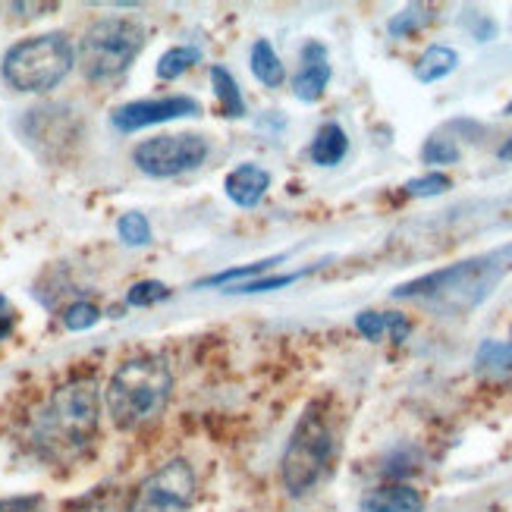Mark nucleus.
I'll use <instances>...</instances> for the list:
<instances>
[{
    "instance_id": "0eeeda50",
    "label": "nucleus",
    "mask_w": 512,
    "mask_h": 512,
    "mask_svg": "<svg viewBox=\"0 0 512 512\" xmlns=\"http://www.w3.org/2000/svg\"><path fill=\"white\" fill-rule=\"evenodd\" d=\"M208 158V142L192 132H173V136H154L132 148V161L145 176L170 180V176L189 173L202 167Z\"/></svg>"
},
{
    "instance_id": "a211bd4d",
    "label": "nucleus",
    "mask_w": 512,
    "mask_h": 512,
    "mask_svg": "<svg viewBox=\"0 0 512 512\" xmlns=\"http://www.w3.org/2000/svg\"><path fill=\"white\" fill-rule=\"evenodd\" d=\"M315 267H305V271H293V274H277V277H258V280H246V283H236V286H227L224 293H233V296H255V293H274V289H283V286H293L296 280H302L305 274H311Z\"/></svg>"
},
{
    "instance_id": "9b49d317",
    "label": "nucleus",
    "mask_w": 512,
    "mask_h": 512,
    "mask_svg": "<svg viewBox=\"0 0 512 512\" xmlns=\"http://www.w3.org/2000/svg\"><path fill=\"white\" fill-rule=\"evenodd\" d=\"M267 186H271V173L258 164H239L236 170L227 173V180H224L230 202L239 208H255L264 198Z\"/></svg>"
},
{
    "instance_id": "6e6552de",
    "label": "nucleus",
    "mask_w": 512,
    "mask_h": 512,
    "mask_svg": "<svg viewBox=\"0 0 512 512\" xmlns=\"http://www.w3.org/2000/svg\"><path fill=\"white\" fill-rule=\"evenodd\" d=\"M195 497V472L186 459H170L132 494L126 512H186Z\"/></svg>"
},
{
    "instance_id": "7c9ffc66",
    "label": "nucleus",
    "mask_w": 512,
    "mask_h": 512,
    "mask_svg": "<svg viewBox=\"0 0 512 512\" xmlns=\"http://www.w3.org/2000/svg\"><path fill=\"white\" fill-rule=\"evenodd\" d=\"M73 509H79V512H114V506L107 503V494H95V497H85V500H79Z\"/></svg>"
},
{
    "instance_id": "c756f323",
    "label": "nucleus",
    "mask_w": 512,
    "mask_h": 512,
    "mask_svg": "<svg viewBox=\"0 0 512 512\" xmlns=\"http://www.w3.org/2000/svg\"><path fill=\"white\" fill-rule=\"evenodd\" d=\"M16 324V315H13V305L7 296H0V340H7L10 337V330Z\"/></svg>"
},
{
    "instance_id": "9d476101",
    "label": "nucleus",
    "mask_w": 512,
    "mask_h": 512,
    "mask_svg": "<svg viewBox=\"0 0 512 512\" xmlns=\"http://www.w3.org/2000/svg\"><path fill=\"white\" fill-rule=\"evenodd\" d=\"M330 57L321 41H308L299 54V70L293 76V95L305 104L318 101L330 82Z\"/></svg>"
},
{
    "instance_id": "b1692460",
    "label": "nucleus",
    "mask_w": 512,
    "mask_h": 512,
    "mask_svg": "<svg viewBox=\"0 0 512 512\" xmlns=\"http://www.w3.org/2000/svg\"><path fill=\"white\" fill-rule=\"evenodd\" d=\"M478 368H487V371H509L512 368V343H494L487 340L481 349H478Z\"/></svg>"
},
{
    "instance_id": "5701e85b",
    "label": "nucleus",
    "mask_w": 512,
    "mask_h": 512,
    "mask_svg": "<svg viewBox=\"0 0 512 512\" xmlns=\"http://www.w3.org/2000/svg\"><path fill=\"white\" fill-rule=\"evenodd\" d=\"M459 145H456V139H450V136H431L428 142H425V148H421V161L425 164H456L459 161Z\"/></svg>"
},
{
    "instance_id": "4468645a",
    "label": "nucleus",
    "mask_w": 512,
    "mask_h": 512,
    "mask_svg": "<svg viewBox=\"0 0 512 512\" xmlns=\"http://www.w3.org/2000/svg\"><path fill=\"white\" fill-rule=\"evenodd\" d=\"M456 66H459V54L453 48H447V44H431L415 63V79L431 85V82H440L443 76H450Z\"/></svg>"
},
{
    "instance_id": "393cba45",
    "label": "nucleus",
    "mask_w": 512,
    "mask_h": 512,
    "mask_svg": "<svg viewBox=\"0 0 512 512\" xmlns=\"http://www.w3.org/2000/svg\"><path fill=\"white\" fill-rule=\"evenodd\" d=\"M101 321V311H98V305H92V302H73L70 308L63 311V327L66 330H88V327H95Z\"/></svg>"
},
{
    "instance_id": "f3484780",
    "label": "nucleus",
    "mask_w": 512,
    "mask_h": 512,
    "mask_svg": "<svg viewBox=\"0 0 512 512\" xmlns=\"http://www.w3.org/2000/svg\"><path fill=\"white\" fill-rule=\"evenodd\" d=\"M286 255H274V258H264V261H252V264H242V267H227V271L220 274H211V277H202L198 280V289L205 286H236V283H246V280H255L258 274L271 271V267H277Z\"/></svg>"
},
{
    "instance_id": "2eb2a0df",
    "label": "nucleus",
    "mask_w": 512,
    "mask_h": 512,
    "mask_svg": "<svg viewBox=\"0 0 512 512\" xmlns=\"http://www.w3.org/2000/svg\"><path fill=\"white\" fill-rule=\"evenodd\" d=\"M211 85H214V95L220 104V114L230 117V120L246 117V98H242L239 85H236V79L227 66H211Z\"/></svg>"
},
{
    "instance_id": "f03ea898",
    "label": "nucleus",
    "mask_w": 512,
    "mask_h": 512,
    "mask_svg": "<svg viewBox=\"0 0 512 512\" xmlns=\"http://www.w3.org/2000/svg\"><path fill=\"white\" fill-rule=\"evenodd\" d=\"M503 255H484L472 261H459L443 267V271L425 274L412 283H403L393 289L396 299H418L431 305L443 315H465V311L478 308L487 296L494 293V286L506 274Z\"/></svg>"
},
{
    "instance_id": "bb28decb",
    "label": "nucleus",
    "mask_w": 512,
    "mask_h": 512,
    "mask_svg": "<svg viewBox=\"0 0 512 512\" xmlns=\"http://www.w3.org/2000/svg\"><path fill=\"white\" fill-rule=\"evenodd\" d=\"M355 330H359L365 340H381L387 333V315L384 311H359V315H355Z\"/></svg>"
},
{
    "instance_id": "f257e3e1",
    "label": "nucleus",
    "mask_w": 512,
    "mask_h": 512,
    "mask_svg": "<svg viewBox=\"0 0 512 512\" xmlns=\"http://www.w3.org/2000/svg\"><path fill=\"white\" fill-rule=\"evenodd\" d=\"M98 412L101 393L95 377H76V381L57 387L32 421L35 453L48 462L79 456L98 431Z\"/></svg>"
},
{
    "instance_id": "4be33fe9",
    "label": "nucleus",
    "mask_w": 512,
    "mask_h": 512,
    "mask_svg": "<svg viewBox=\"0 0 512 512\" xmlns=\"http://www.w3.org/2000/svg\"><path fill=\"white\" fill-rule=\"evenodd\" d=\"M170 299V286L161 283V280H142V283H132L129 293H126V302L132 308H148V305H158Z\"/></svg>"
},
{
    "instance_id": "aec40b11",
    "label": "nucleus",
    "mask_w": 512,
    "mask_h": 512,
    "mask_svg": "<svg viewBox=\"0 0 512 512\" xmlns=\"http://www.w3.org/2000/svg\"><path fill=\"white\" fill-rule=\"evenodd\" d=\"M198 60H202V51H198V48H170L158 60V76L161 79H180L189 66H195Z\"/></svg>"
},
{
    "instance_id": "c85d7f7f",
    "label": "nucleus",
    "mask_w": 512,
    "mask_h": 512,
    "mask_svg": "<svg viewBox=\"0 0 512 512\" xmlns=\"http://www.w3.org/2000/svg\"><path fill=\"white\" fill-rule=\"evenodd\" d=\"M387 315V330H390V337L396 340V343H403L406 337H409V330H412V324L399 315V311H384Z\"/></svg>"
},
{
    "instance_id": "423d86ee",
    "label": "nucleus",
    "mask_w": 512,
    "mask_h": 512,
    "mask_svg": "<svg viewBox=\"0 0 512 512\" xmlns=\"http://www.w3.org/2000/svg\"><path fill=\"white\" fill-rule=\"evenodd\" d=\"M145 48V29L136 19L126 16H107L98 19L79 41V66L85 79L110 82L123 76L132 60Z\"/></svg>"
},
{
    "instance_id": "2f4dec72",
    "label": "nucleus",
    "mask_w": 512,
    "mask_h": 512,
    "mask_svg": "<svg viewBox=\"0 0 512 512\" xmlns=\"http://www.w3.org/2000/svg\"><path fill=\"white\" fill-rule=\"evenodd\" d=\"M472 32H475L478 41H491V38L497 35V26H494V19H487V16L478 13V22L472 26Z\"/></svg>"
},
{
    "instance_id": "412c9836",
    "label": "nucleus",
    "mask_w": 512,
    "mask_h": 512,
    "mask_svg": "<svg viewBox=\"0 0 512 512\" xmlns=\"http://www.w3.org/2000/svg\"><path fill=\"white\" fill-rule=\"evenodd\" d=\"M117 233L123 239V246H148L151 242V224H148V217L139 211L123 214L120 224H117Z\"/></svg>"
},
{
    "instance_id": "473e14b6",
    "label": "nucleus",
    "mask_w": 512,
    "mask_h": 512,
    "mask_svg": "<svg viewBox=\"0 0 512 512\" xmlns=\"http://www.w3.org/2000/svg\"><path fill=\"white\" fill-rule=\"evenodd\" d=\"M497 154H500V161H509V164H512V139H506V142L500 145Z\"/></svg>"
},
{
    "instance_id": "72a5a7b5",
    "label": "nucleus",
    "mask_w": 512,
    "mask_h": 512,
    "mask_svg": "<svg viewBox=\"0 0 512 512\" xmlns=\"http://www.w3.org/2000/svg\"><path fill=\"white\" fill-rule=\"evenodd\" d=\"M506 114H509V117H512V101H509V104H506Z\"/></svg>"
},
{
    "instance_id": "cd10ccee",
    "label": "nucleus",
    "mask_w": 512,
    "mask_h": 512,
    "mask_svg": "<svg viewBox=\"0 0 512 512\" xmlns=\"http://www.w3.org/2000/svg\"><path fill=\"white\" fill-rule=\"evenodd\" d=\"M0 512H44V497L41 494L7 497V500H0Z\"/></svg>"
},
{
    "instance_id": "1a4fd4ad",
    "label": "nucleus",
    "mask_w": 512,
    "mask_h": 512,
    "mask_svg": "<svg viewBox=\"0 0 512 512\" xmlns=\"http://www.w3.org/2000/svg\"><path fill=\"white\" fill-rule=\"evenodd\" d=\"M202 104L189 95H170V98H154V101H129L123 107H117L110 114V123H114L120 132H139L145 126H158V123H170V120H183V117H195Z\"/></svg>"
},
{
    "instance_id": "20e7f679",
    "label": "nucleus",
    "mask_w": 512,
    "mask_h": 512,
    "mask_svg": "<svg viewBox=\"0 0 512 512\" xmlns=\"http://www.w3.org/2000/svg\"><path fill=\"white\" fill-rule=\"evenodd\" d=\"M333 456H337V437H333L327 403H311L302 412L299 425L283 450V459H280L283 487L293 497L308 494L330 469Z\"/></svg>"
},
{
    "instance_id": "7ed1b4c3",
    "label": "nucleus",
    "mask_w": 512,
    "mask_h": 512,
    "mask_svg": "<svg viewBox=\"0 0 512 512\" xmlns=\"http://www.w3.org/2000/svg\"><path fill=\"white\" fill-rule=\"evenodd\" d=\"M170 365L161 355H136V359H126L110 384L104 390V403L110 412V421L120 431H136L148 425L151 418H158L161 409L170 399Z\"/></svg>"
},
{
    "instance_id": "f8f14e48",
    "label": "nucleus",
    "mask_w": 512,
    "mask_h": 512,
    "mask_svg": "<svg viewBox=\"0 0 512 512\" xmlns=\"http://www.w3.org/2000/svg\"><path fill=\"white\" fill-rule=\"evenodd\" d=\"M362 512H425V500L409 484H381L359 503Z\"/></svg>"
},
{
    "instance_id": "6ab92c4d",
    "label": "nucleus",
    "mask_w": 512,
    "mask_h": 512,
    "mask_svg": "<svg viewBox=\"0 0 512 512\" xmlns=\"http://www.w3.org/2000/svg\"><path fill=\"white\" fill-rule=\"evenodd\" d=\"M434 19V10L431 7H425V4H412V7H406L403 13H396L393 19H390V35L393 38H403V35H412V32H418L421 26H428V22Z\"/></svg>"
},
{
    "instance_id": "a878e982",
    "label": "nucleus",
    "mask_w": 512,
    "mask_h": 512,
    "mask_svg": "<svg viewBox=\"0 0 512 512\" xmlns=\"http://www.w3.org/2000/svg\"><path fill=\"white\" fill-rule=\"evenodd\" d=\"M453 186V180L447 173H428V176H418V180L406 183V192L415 198H431V195H443Z\"/></svg>"
},
{
    "instance_id": "39448f33",
    "label": "nucleus",
    "mask_w": 512,
    "mask_h": 512,
    "mask_svg": "<svg viewBox=\"0 0 512 512\" xmlns=\"http://www.w3.org/2000/svg\"><path fill=\"white\" fill-rule=\"evenodd\" d=\"M73 70V44L63 32H44L13 44L4 57V79L16 92H51Z\"/></svg>"
},
{
    "instance_id": "ddd939ff",
    "label": "nucleus",
    "mask_w": 512,
    "mask_h": 512,
    "mask_svg": "<svg viewBox=\"0 0 512 512\" xmlns=\"http://www.w3.org/2000/svg\"><path fill=\"white\" fill-rule=\"evenodd\" d=\"M349 151V139H346V129L340 123H324L315 132V142H311V161L318 167H337Z\"/></svg>"
},
{
    "instance_id": "dca6fc26",
    "label": "nucleus",
    "mask_w": 512,
    "mask_h": 512,
    "mask_svg": "<svg viewBox=\"0 0 512 512\" xmlns=\"http://www.w3.org/2000/svg\"><path fill=\"white\" fill-rule=\"evenodd\" d=\"M249 63H252V76H255L261 85H267V88L283 85L286 70H283V63H280V57H277V51H274V44L267 41V38H258V41L252 44Z\"/></svg>"
}]
</instances>
